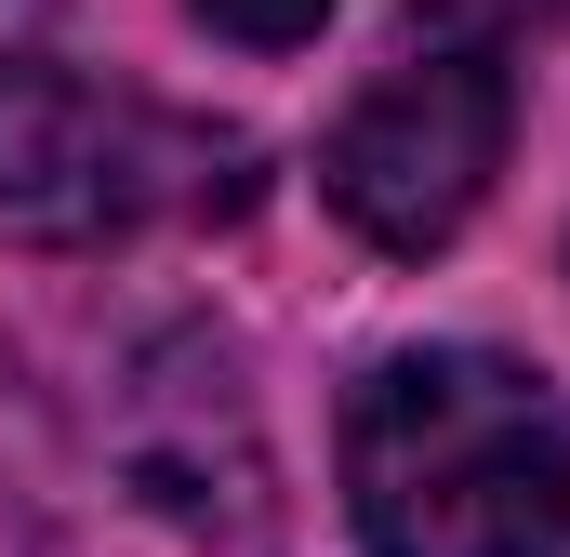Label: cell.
<instances>
[{"label": "cell", "mask_w": 570, "mask_h": 557, "mask_svg": "<svg viewBox=\"0 0 570 557\" xmlns=\"http://www.w3.org/2000/svg\"><path fill=\"white\" fill-rule=\"evenodd\" d=\"M27 557H279V465L226 332L146 319L53 399Z\"/></svg>", "instance_id": "6da1fadb"}, {"label": "cell", "mask_w": 570, "mask_h": 557, "mask_svg": "<svg viewBox=\"0 0 570 557\" xmlns=\"http://www.w3.org/2000/svg\"><path fill=\"white\" fill-rule=\"evenodd\" d=\"M372 557H570V399L504 345H399L345 399Z\"/></svg>", "instance_id": "7a4b0ae2"}, {"label": "cell", "mask_w": 570, "mask_h": 557, "mask_svg": "<svg viewBox=\"0 0 570 557\" xmlns=\"http://www.w3.org/2000/svg\"><path fill=\"white\" fill-rule=\"evenodd\" d=\"M253 199V146L173 120L94 67H0V240L107 253L146 226H199Z\"/></svg>", "instance_id": "3957f363"}, {"label": "cell", "mask_w": 570, "mask_h": 557, "mask_svg": "<svg viewBox=\"0 0 570 557\" xmlns=\"http://www.w3.org/2000/svg\"><path fill=\"white\" fill-rule=\"evenodd\" d=\"M518 134V80H504V40H464V27H412L318 146V199L372 240V253H438L464 240V213L491 199Z\"/></svg>", "instance_id": "277c9868"}, {"label": "cell", "mask_w": 570, "mask_h": 557, "mask_svg": "<svg viewBox=\"0 0 570 557\" xmlns=\"http://www.w3.org/2000/svg\"><path fill=\"white\" fill-rule=\"evenodd\" d=\"M213 40H239V53H292V40H318L332 27V0H186Z\"/></svg>", "instance_id": "5b68a950"}, {"label": "cell", "mask_w": 570, "mask_h": 557, "mask_svg": "<svg viewBox=\"0 0 570 557\" xmlns=\"http://www.w3.org/2000/svg\"><path fill=\"white\" fill-rule=\"evenodd\" d=\"M570 0H425V27H464V40H504V27H544Z\"/></svg>", "instance_id": "8992f818"}]
</instances>
